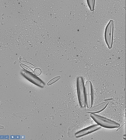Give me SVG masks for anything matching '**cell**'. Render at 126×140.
<instances>
[{
    "label": "cell",
    "mask_w": 126,
    "mask_h": 140,
    "mask_svg": "<svg viewBox=\"0 0 126 140\" xmlns=\"http://www.w3.org/2000/svg\"><path fill=\"white\" fill-rule=\"evenodd\" d=\"M109 103L108 101L104 102L94 106L92 107L86 111V113L95 114L102 111L107 106Z\"/></svg>",
    "instance_id": "7"
},
{
    "label": "cell",
    "mask_w": 126,
    "mask_h": 140,
    "mask_svg": "<svg viewBox=\"0 0 126 140\" xmlns=\"http://www.w3.org/2000/svg\"><path fill=\"white\" fill-rule=\"evenodd\" d=\"M77 91L79 102L82 108L85 107L86 104L85 89L83 79L79 76L77 79Z\"/></svg>",
    "instance_id": "2"
},
{
    "label": "cell",
    "mask_w": 126,
    "mask_h": 140,
    "mask_svg": "<svg viewBox=\"0 0 126 140\" xmlns=\"http://www.w3.org/2000/svg\"><path fill=\"white\" fill-rule=\"evenodd\" d=\"M86 102L87 107L90 108L92 106L93 101V93L91 82L90 81L86 82L85 85Z\"/></svg>",
    "instance_id": "4"
},
{
    "label": "cell",
    "mask_w": 126,
    "mask_h": 140,
    "mask_svg": "<svg viewBox=\"0 0 126 140\" xmlns=\"http://www.w3.org/2000/svg\"><path fill=\"white\" fill-rule=\"evenodd\" d=\"M20 65L24 69L28 72L31 73H32L33 72L32 70L31 69L26 66L22 64H21Z\"/></svg>",
    "instance_id": "11"
},
{
    "label": "cell",
    "mask_w": 126,
    "mask_h": 140,
    "mask_svg": "<svg viewBox=\"0 0 126 140\" xmlns=\"http://www.w3.org/2000/svg\"><path fill=\"white\" fill-rule=\"evenodd\" d=\"M101 128V126L97 124L92 125L77 132L75 136L77 138L81 137L95 131Z\"/></svg>",
    "instance_id": "6"
},
{
    "label": "cell",
    "mask_w": 126,
    "mask_h": 140,
    "mask_svg": "<svg viewBox=\"0 0 126 140\" xmlns=\"http://www.w3.org/2000/svg\"><path fill=\"white\" fill-rule=\"evenodd\" d=\"M95 1V0H87L88 6L92 11H93L94 10Z\"/></svg>",
    "instance_id": "8"
},
{
    "label": "cell",
    "mask_w": 126,
    "mask_h": 140,
    "mask_svg": "<svg viewBox=\"0 0 126 140\" xmlns=\"http://www.w3.org/2000/svg\"><path fill=\"white\" fill-rule=\"evenodd\" d=\"M114 32V22L110 20L107 25L105 31V41L109 48L111 49L112 46Z\"/></svg>",
    "instance_id": "3"
},
{
    "label": "cell",
    "mask_w": 126,
    "mask_h": 140,
    "mask_svg": "<svg viewBox=\"0 0 126 140\" xmlns=\"http://www.w3.org/2000/svg\"><path fill=\"white\" fill-rule=\"evenodd\" d=\"M20 62L24 64L28 67L32 68L35 67V66L34 65L30 63L24 61H21Z\"/></svg>",
    "instance_id": "12"
},
{
    "label": "cell",
    "mask_w": 126,
    "mask_h": 140,
    "mask_svg": "<svg viewBox=\"0 0 126 140\" xmlns=\"http://www.w3.org/2000/svg\"><path fill=\"white\" fill-rule=\"evenodd\" d=\"M90 116L97 124L103 127L114 128L120 126L119 124L114 121L95 114H91Z\"/></svg>",
    "instance_id": "1"
},
{
    "label": "cell",
    "mask_w": 126,
    "mask_h": 140,
    "mask_svg": "<svg viewBox=\"0 0 126 140\" xmlns=\"http://www.w3.org/2000/svg\"><path fill=\"white\" fill-rule=\"evenodd\" d=\"M61 77L59 76L53 78L47 83V85L49 86L53 84L59 79Z\"/></svg>",
    "instance_id": "9"
},
{
    "label": "cell",
    "mask_w": 126,
    "mask_h": 140,
    "mask_svg": "<svg viewBox=\"0 0 126 140\" xmlns=\"http://www.w3.org/2000/svg\"><path fill=\"white\" fill-rule=\"evenodd\" d=\"M23 74L26 78L34 84L41 87L44 86V84L43 81L33 73L25 71L24 72Z\"/></svg>",
    "instance_id": "5"
},
{
    "label": "cell",
    "mask_w": 126,
    "mask_h": 140,
    "mask_svg": "<svg viewBox=\"0 0 126 140\" xmlns=\"http://www.w3.org/2000/svg\"><path fill=\"white\" fill-rule=\"evenodd\" d=\"M33 72L36 76H39L41 74L42 71L39 68H37L34 69Z\"/></svg>",
    "instance_id": "10"
}]
</instances>
